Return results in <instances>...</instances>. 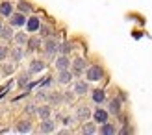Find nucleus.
<instances>
[{"label":"nucleus","mask_w":152,"mask_h":135,"mask_svg":"<svg viewBox=\"0 0 152 135\" xmlns=\"http://www.w3.org/2000/svg\"><path fill=\"white\" fill-rule=\"evenodd\" d=\"M102 76H104V70H102V67H98V65H91L86 69L87 81H98V80H102Z\"/></svg>","instance_id":"f257e3e1"},{"label":"nucleus","mask_w":152,"mask_h":135,"mask_svg":"<svg viewBox=\"0 0 152 135\" xmlns=\"http://www.w3.org/2000/svg\"><path fill=\"white\" fill-rule=\"evenodd\" d=\"M58 44H59V43L48 35V37H47V43H45V54H47V56H54L56 52H58Z\"/></svg>","instance_id":"f03ea898"},{"label":"nucleus","mask_w":152,"mask_h":135,"mask_svg":"<svg viewBox=\"0 0 152 135\" xmlns=\"http://www.w3.org/2000/svg\"><path fill=\"white\" fill-rule=\"evenodd\" d=\"M71 65H72V74H74V76H80V74L87 69V63H86V59H83V57H78Z\"/></svg>","instance_id":"7ed1b4c3"},{"label":"nucleus","mask_w":152,"mask_h":135,"mask_svg":"<svg viewBox=\"0 0 152 135\" xmlns=\"http://www.w3.org/2000/svg\"><path fill=\"white\" fill-rule=\"evenodd\" d=\"M108 117H110V113L106 109H102V107H96L95 109V113H93V118H95V122L96 124H104V122H108Z\"/></svg>","instance_id":"20e7f679"},{"label":"nucleus","mask_w":152,"mask_h":135,"mask_svg":"<svg viewBox=\"0 0 152 135\" xmlns=\"http://www.w3.org/2000/svg\"><path fill=\"white\" fill-rule=\"evenodd\" d=\"M10 22H11V26H24L26 24V17H24V13H11L10 15Z\"/></svg>","instance_id":"39448f33"},{"label":"nucleus","mask_w":152,"mask_h":135,"mask_svg":"<svg viewBox=\"0 0 152 135\" xmlns=\"http://www.w3.org/2000/svg\"><path fill=\"white\" fill-rule=\"evenodd\" d=\"M26 28H28V32H37L39 30V26H41V20H39V17H30V19H26V24H24Z\"/></svg>","instance_id":"423d86ee"},{"label":"nucleus","mask_w":152,"mask_h":135,"mask_svg":"<svg viewBox=\"0 0 152 135\" xmlns=\"http://www.w3.org/2000/svg\"><path fill=\"white\" fill-rule=\"evenodd\" d=\"M69 67H71V59L67 57V56L61 54V56L56 59V69L58 70H65V69H69Z\"/></svg>","instance_id":"0eeeda50"},{"label":"nucleus","mask_w":152,"mask_h":135,"mask_svg":"<svg viewBox=\"0 0 152 135\" xmlns=\"http://www.w3.org/2000/svg\"><path fill=\"white\" fill-rule=\"evenodd\" d=\"M71 80H72V72H71L69 69H65V70H59V74H58V81H59V83L67 85Z\"/></svg>","instance_id":"6e6552de"},{"label":"nucleus","mask_w":152,"mask_h":135,"mask_svg":"<svg viewBox=\"0 0 152 135\" xmlns=\"http://www.w3.org/2000/svg\"><path fill=\"white\" fill-rule=\"evenodd\" d=\"M54 120H50V118H43V122H41V131L43 133H52L54 131Z\"/></svg>","instance_id":"1a4fd4ad"},{"label":"nucleus","mask_w":152,"mask_h":135,"mask_svg":"<svg viewBox=\"0 0 152 135\" xmlns=\"http://www.w3.org/2000/svg\"><path fill=\"white\" fill-rule=\"evenodd\" d=\"M89 115H91V111H89L87 106H80L76 109V118H80V120H87Z\"/></svg>","instance_id":"9d476101"},{"label":"nucleus","mask_w":152,"mask_h":135,"mask_svg":"<svg viewBox=\"0 0 152 135\" xmlns=\"http://www.w3.org/2000/svg\"><path fill=\"white\" fill-rule=\"evenodd\" d=\"M108 113H111V115H119L121 113V98H113L110 102V111Z\"/></svg>","instance_id":"9b49d317"},{"label":"nucleus","mask_w":152,"mask_h":135,"mask_svg":"<svg viewBox=\"0 0 152 135\" xmlns=\"http://www.w3.org/2000/svg\"><path fill=\"white\" fill-rule=\"evenodd\" d=\"M100 131L102 135H113V133H117V130L113 128V124H110V122H104V124H100Z\"/></svg>","instance_id":"f8f14e48"},{"label":"nucleus","mask_w":152,"mask_h":135,"mask_svg":"<svg viewBox=\"0 0 152 135\" xmlns=\"http://www.w3.org/2000/svg\"><path fill=\"white\" fill-rule=\"evenodd\" d=\"M87 91H89V85L86 81H76V85H74V93L76 94H86Z\"/></svg>","instance_id":"ddd939ff"},{"label":"nucleus","mask_w":152,"mask_h":135,"mask_svg":"<svg viewBox=\"0 0 152 135\" xmlns=\"http://www.w3.org/2000/svg\"><path fill=\"white\" fill-rule=\"evenodd\" d=\"M91 96H93V102H95V104H102V102L106 100V93L102 91V89H96V91H93V94H91Z\"/></svg>","instance_id":"4468645a"},{"label":"nucleus","mask_w":152,"mask_h":135,"mask_svg":"<svg viewBox=\"0 0 152 135\" xmlns=\"http://www.w3.org/2000/svg\"><path fill=\"white\" fill-rule=\"evenodd\" d=\"M13 13V6L10 2H2L0 4V15H4V17H10Z\"/></svg>","instance_id":"2eb2a0df"},{"label":"nucleus","mask_w":152,"mask_h":135,"mask_svg":"<svg viewBox=\"0 0 152 135\" xmlns=\"http://www.w3.org/2000/svg\"><path fill=\"white\" fill-rule=\"evenodd\" d=\"M17 131L19 133H28V131H32V124H30L28 120H20L17 124Z\"/></svg>","instance_id":"dca6fc26"},{"label":"nucleus","mask_w":152,"mask_h":135,"mask_svg":"<svg viewBox=\"0 0 152 135\" xmlns=\"http://www.w3.org/2000/svg\"><path fill=\"white\" fill-rule=\"evenodd\" d=\"M45 67L47 65L43 61H37L35 59V61H32V65H30V72H41V70H45Z\"/></svg>","instance_id":"f3484780"},{"label":"nucleus","mask_w":152,"mask_h":135,"mask_svg":"<svg viewBox=\"0 0 152 135\" xmlns=\"http://www.w3.org/2000/svg\"><path fill=\"white\" fill-rule=\"evenodd\" d=\"M28 44V50H37L39 48V44H41V39H37V37H32V39H28L26 41Z\"/></svg>","instance_id":"a211bd4d"},{"label":"nucleus","mask_w":152,"mask_h":135,"mask_svg":"<svg viewBox=\"0 0 152 135\" xmlns=\"http://www.w3.org/2000/svg\"><path fill=\"white\" fill-rule=\"evenodd\" d=\"M35 113L39 115L41 118H48V117H50V107H48V106H41V107H37Z\"/></svg>","instance_id":"6ab92c4d"},{"label":"nucleus","mask_w":152,"mask_h":135,"mask_svg":"<svg viewBox=\"0 0 152 135\" xmlns=\"http://www.w3.org/2000/svg\"><path fill=\"white\" fill-rule=\"evenodd\" d=\"M71 50H72V44H71V43H61V44H58V52H61L63 56H67Z\"/></svg>","instance_id":"aec40b11"},{"label":"nucleus","mask_w":152,"mask_h":135,"mask_svg":"<svg viewBox=\"0 0 152 135\" xmlns=\"http://www.w3.org/2000/svg\"><path fill=\"white\" fill-rule=\"evenodd\" d=\"M82 133H89V135H93V133H96V126H95L93 122H87V124L82 128Z\"/></svg>","instance_id":"412c9836"},{"label":"nucleus","mask_w":152,"mask_h":135,"mask_svg":"<svg viewBox=\"0 0 152 135\" xmlns=\"http://www.w3.org/2000/svg\"><path fill=\"white\" fill-rule=\"evenodd\" d=\"M0 37H2V39H11V37H13L11 28H4L2 26V30H0Z\"/></svg>","instance_id":"4be33fe9"},{"label":"nucleus","mask_w":152,"mask_h":135,"mask_svg":"<svg viewBox=\"0 0 152 135\" xmlns=\"http://www.w3.org/2000/svg\"><path fill=\"white\" fill-rule=\"evenodd\" d=\"M17 7H19V11H20V13H30V11H32V6L26 4V2H19Z\"/></svg>","instance_id":"5701e85b"},{"label":"nucleus","mask_w":152,"mask_h":135,"mask_svg":"<svg viewBox=\"0 0 152 135\" xmlns=\"http://www.w3.org/2000/svg\"><path fill=\"white\" fill-rule=\"evenodd\" d=\"M15 41H17L19 44H26V41H28V35L26 33H17V35H15Z\"/></svg>","instance_id":"b1692460"},{"label":"nucleus","mask_w":152,"mask_h":135,"mask_svg":"<svg viewBox=\"0 0 152 135\" xmlns=\"http://www.w3.org/2000/svg\"><path fill=\"white\" fill-rule=\"evenodd\" d=\"M22 56H24V54H22L20 48H15V50H13V59H15V61H20Z\"/></svg>","instance_id":"393cba45"},{"label":"nucleus","mask_w":152,"mask_h":135,"mask_svg":"<svg viewBox=\"0 0 152 135\" xmlns=\"http://www.w3.org/2000/svg\"><path fill=\"white\" fill-rule=\"evenodd\" d=\"M39 32H41V35H43V37H48V35H50V28L41 24V26H39Z\"/></svg>","instance_id":"a878e982"},{"label":"nucleus","mask_w":152,"mask_h":135,"mask_svg":"<svg viewBox=\"0 0 152 135\" xmlns=\"http://www.w3.org/2000/svg\"><path fill=\"white\" fill-rule=\"evenodd\" d=\"M48 100H50L52 104H59V102H61L63 98H61L59 94H50V96H48Z\"/></svg>","instance_id":"bb28decb"},{"label":"nucleus","mask_w":152,"mask_h":135,"mask_svg":"<svg viewBox=\"0 0 152 135\" xmlns=\"http://www.w3.org/2000/svg\"><path fill=\"white\" fill-rule=\"evenodd\" d=\"M17 83L22 87V85H28V74H24V76H20L19 80H17Z\"/></svg>","instance_id":"cd10ccee"},{"label":"nucleus","mask_w":152,"mask_h":135,"mask_svg":"<svg viewBox=\"0 0 152 135\" xmlns=\"http://www.w3.org/2000/svg\"><path fill=\"white\" fill-rule=\"evenodd\" d=\"M35 111H37V107L34 106V104H28L26 106V113H35Z\"/></svg>","instance_id":"c85d7f7f"},{"label":"nucleus","mask_w":152,"mask_h":135,"mask_svg":"<svg viewBox=\"0 0 152 135\" xmlns=\"http://www.w3.org/2000/svg\"><path fill=\"white\" fill-rule=\"evenodd\" d=\"M7 56V48H4V46H0V59H4Z\"/></svg>","instance_id":"c756f323"},{"label":"nucleus","mask_w":152,"mask_h":135,"mask_svg":"<svg viewBox=\"0 0 152 135\" xmlns=\"http://www.w3.org/2000/svg\"><path fill=\"white\" fill-rule=\"evenodd\" d=\"M37 98H39V100H47V98H48V94H47V93H43V91H41L39 94H37Z\"/></svg>","instance_id":"7c9ffc66"},{"label":"nucleus","mask_w":152,"mask_h":135,"mask_svg":"<svg viewBox=\"0 0 152 135\" xmlns=\"http://www.w3.org/2000/svg\"><path fill=\"white\" fill-rule=\"evenodd\" d=\"M63 124H65V126L72 124V118H71V117H65V118H63Z\"/></svg>","instance_id":"2f4dec72"},{"label":"nucleus","mask_w":152,"mask_h":135,"mask_svg":"<svg viewBox=\"0 0 152 135\" xmlns=\"http://www.w3.org/2000/svg\"><path fill=\"white\" fill-rule=\"evenodd\" d=\"M0 30H2V22H0Z\"/></svg>","instance_id":"473e14b6"}]
</instances>
